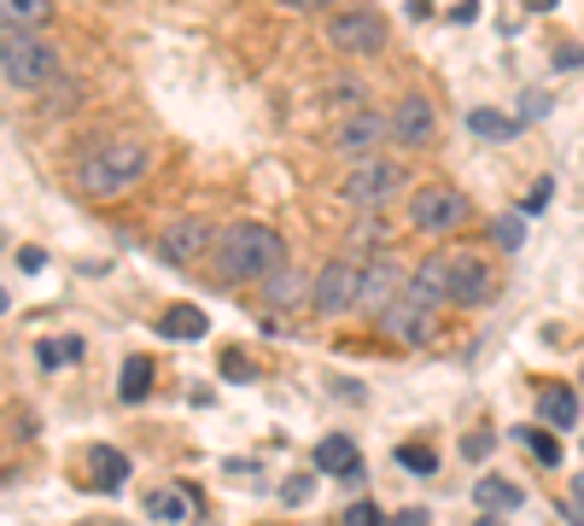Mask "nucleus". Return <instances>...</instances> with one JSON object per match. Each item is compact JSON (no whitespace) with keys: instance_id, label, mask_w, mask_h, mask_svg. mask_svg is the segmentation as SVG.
Returning a JSON list of instances; mask_svg holds the SVG:
<instances>
[{"instance_id":"obj_31","label":"nucleus","mask_w":584,"mask_h":526,"mask_svg":"<svg viewBox=\"0 0 584 526\" xmlns=\"http://www.w3.org/2000/svg\"><path fill=\"white\" fill-rule=\"evenodd\" d=\"M310 492H316V480L299 474V480H286V485H281V503H292V509H299V503H310Z\"/></svg>"},{"instance_id":"obj_4","label":"nucleus","mask_w":584,"mask_h":526,"mask_svg":"<svg viewBox=\"0 0 584 526\" xmlns=\"http://www.w3.org/2000/svg\"><path fill=\"white\" fill-rule=\"evenodd\" d=\"M398 193H404V165H392V158H368V165H357L340 188V199L357 206V211H380Z\"/></svg>"},{"instance_id":"obj_2","label":"nucleus","mask_w":584,"mask_h":526,"mask_svg":"<svg viewBox=\"0 0 584 526\" xmlns=\"http://www.w3.org/2000/svg\"><path fill=\"white\" fill-rule=\"evenodd\" d=\"M281 257H286L281 234L263 229V222H240V229L217 234V270H222L228 281H252V287H263L269 275L286 270Z\"/></svg>"},{"instance_id":"obj_37","label":"nucleus","mask_w":584,"mask_h":526,"mask_svg":"<svg viewBox=\"0 0 584 526\" xmlns=\"http://www.w3.org/2000/svg\"><path fill=\"white\" fill-rule=\"evenodd\" d=\"M486 444H491L486 433H468V439H462V451H468V456H486Z\"/></svg>"},{"instance_id":"obj_3","label":"nucleus","mask_w":584,"mask_h":526,"mask_svg":"<svg viewBox=\"0 0 584 526\" xmlns=\"http://www.w3.org/2000/svg\"><path fill=\"white\" fill-rule=\"evenodd\" d=\"M0 48H7V53H0V71H7L12 88H41V83H53V76H59L53 42H41V35H30V30H7V42H0Z\"/></svg>"},{"instance_id":"obj_30","label":"nucleus","mask_w":584,"mask_h":526,"mask_svg":"<svg viewBox=\"0 0 584 526\" xmlns=\"http://www.w3.org/2000/svg\"><path fill=\"white\" fill-rule=\"evenodd\" d=\"M345 526H392V520L374 509V503H351V509H345Z\"/></svg>"},{"instance_id":"obj_33","label":"nucleus","mask_w":584,"mask_h":526,"mask_svg":"<svg viewBox=\"0 0 584 526\" xmlns=\"http://www.w3.org/2000/svg\"><path fill=\"white\" fill-rule=\"evenodd\" d=\"M544 112H550L544 94H526V99H520V124H532V117H544Z\"/></svg>"},{"instance_id":"obj_32","label":"nucleus","mask_w":584,"mask_h":526,"mask_svg":"<svg viewBox=\"0 0 584 526\" xmlns=\"http://www.w3.org/2000/svg\"><path fill=\"white\" fill-rule=\"evenodd\" d=\"M222 375H228V380H258L252 362H246V351H222Z\"/></svg>"},{"instance_id":"obj_20","label":"nucleus","mask_w":584,"mask_h":526,"mask_svg":"<svg viewBox=\"0 0 584 526\" xmlns=\"http://www.w3.org/2000/svg\"><path fill=\"white\" fill-rule=\"evenodd\" d=\"M468 129H473L479 140H514V135H520V117L491 112V106H473V112H468Z\"/></svg>"},{"instance_id":"obj_34","label":"nucleus","mask_w":584,"mask_h":526,"mask_svg":"<svg viewBox=\"0 0 584 526\" xmlns=\"http://www.w3.org/2000/svg\"><path fill=\"white\" fill-rule=\"evenodd\" d=\"M555 65H561V71H578L584 53H578V48H555Z\"/></svg>"},{"instance_id":"obj_21","label":"nucleus","mask_w":584,"mask_h":526,"mask_svg":"<svg viewBox=\"0 0 584 526\" xmlns=\"http://www.w3.org/2000/svg\"><path fill=\"white\" fill-rule=\"evenodd\" d=\"M310 293H316V281H304V275H292V270H281V275L263 281V298H269V305H304Z\"/></svg>"},{"instance_id":"obj_9","label":"nucleus","mask_w":584,"mask_h":526,"mask_svg":"<svg viewBox=\"0 0 584 526\" xmlns=\"http://www.w3.org/2000/svg\"><path fill=\"white\" fill-rule=\"evenodd\" d=\"M404 287H409V275L398 270V257H392V252H368L363 257V298H357V311L386 316L392 305H398Z\"/></svg>"},{"instance_id":"obj_19","label":"nucleus","mask_w":584,"mask_h":526,"mask_svg":"<svg viewBox=\"0 0 584 526\" xmlns=\"http://www.w3.org/2000/svg\"><path fill=\"white\" fill-rule=\"evenodd\" d=\"M158 334L164 339H205V334H211V322H205L199 305H170L158 316Z\"/></svg>"},{"instance_id":"obj_29","label":"nucleus","mask_w":584,"mask_h":526,"mask_svg":"<svg viewBox=\"0 0 584 526\" xmlns=\"http://www.w3.org/2000/svg\"><path fill=\"white\" fill-rule=\"evenodd\" d=\"M550 193H555V181H550V176H538L532 188L520 193V211H526V217H532V211H544V206H550Z\"/></svg>"},{"instance_id":"obj_28","label":"nucleus","mask_w":584,"mask_h":526,"mask_svg":"<svg viewBox=\"0 0 584 526\" xmlns=\"http://www.w3.org/2000/svg\"><path fill=\"white\" fill-rule=\"evenodd\" d=\"M48 7H41V0H7V7H0V18H7V30H24L30 18H41Z\"/></svg>"},{"instance_id":"obj_36","label":"nucleus","mask_w":584,"mask_h":526,"mask_svg":"<svg viewBox=\"0 0 584 526\" xmlns=\"http://www.w3.org/2000/svg\"><path fill=\"white\" fill-rule=\"evenodd\" d=\"M41 263H48V257H41L35 246H30V252H18V270H30V275H35V270H41Z\"/></svg>"},{"instance_id":"obj_16","label":"nucleus","mask_w":584,"mask_h":526,"mask_svg":"<svg viewBox=\"0 0 584 526\" xmlns=\"http://www.w3.org/2000/svg\"><path fill=\"white\" fill-rule=\"evenodd\" d=\"M316 469H322V474H340V480H363V451H357L345 433H327V439L316 444Z\"/></svg>"},{"instance_id":"obj_1","label":"nucleus","mask_w":584,"mask_h":526,"mask_svg":"<svg viewBox=\"0 0 584 526\" xmlns=\"http://www.w3.org/2000/svg\"><path fill=\"white\" fill-rule=\"evenodd\" d=\"M146 170H153V147L146 140H100V147L82 152L76 188L88 199H112V193H129Z\"/></svg>"},{"instance_id":"obj_25","label":"nucleus","mask_w":584,"mask_h":526,"mask_svg":"<svg viewBox=\"0 0 584 526\" xmlns=\"http://www.w3.org/2000/svg\"><path fill=\"white\" fill-rule=\"evenodd\" d=\"M520 439H526V451H532L538 462H544V469H555V462H561V444H555V433H544V428H526Z\"/></svg>"},{"instance_id":"obj_27","label":"nucleus","mask_w":584,"mask_h":526,"mask_svg":"<svg viewBox=\"0 0 584 526\" xmlns=\"http://www.w3.org/2000/svg\"><path fill=\"white\" fill-rule=\"evenodd\" d=\"M491 234H497V246H503V252H520V246H526V229H520V217H497Z\"/></svg>"},{"instance_id":"obj_11","label":"nucleus","mask_w":584,"mask_h":526,"mask_svg":"<svg viewBox=\"0 0 584 526\" xmlns=\"http://www.w3.org/2000/svg\"><path fill=\"white\" fill-rule=\"evenodd\" d=\"M415 305H427V311H438V305H450V252H427L421 263L409 270V287H404Z\"/></svg>"},{"instance_id":"obj_8","label":"nucleus","mask_w":584,"mask_h":526,"mask_svg":"<svg viewBox=\"0 0 584 526\" xmlns=\"http://www.w3.org/2000/svg\"><path fill=\"white\" fill-rule=\"evenodd\" d=\"M497 298V275L479 252H450V305L462 311H486Z\"/></svg>"},{"instance_id":"obj_7","label":"nucleus","mask_w":584,"mask_h":526,"mask_svg":"<svg viewBox=\"0 0 584 526\" xmlns=\"http://www.w3.org/2000/svg\"><path fill=\"white\" fill-rule=\"evenodd\" d=\"M363 298V263L351 257H327L322 275H316V293H310V305H316V316H345L351 305Z\"/></svg>"},{"instance_id":"obj_22","label":"nucleus","mask_w":584,"mask_h":526,"mask_svg":"<svg viewBox=\"0 0 584 526\" xmlns=\"http://www.w3.org/2000/svg\"><path fill=\"white\" fill-rule=\"evenodd\" d=\"M146 392H153V362H146V357H129V362H123V387H117V398H123V403H146Z\"/></svg>"},{"instance_id":"obj_14","label":"nucleus","mask_w":584,"mask_h":526,"mask_svg":"<svg viewBox=\"0 0 584 526\" xmlns=\"http://www.w3.org/2000/svg\"><path fill=\"white\" fill-rule=\"evenodd\" d=\"M386 135H392V117L357 112V117H345V129H340V152H351V158H363V165H368V152L380 147Z\"/></svg>"},{"instance_id":"obj_17","label":"nucleus","mask_w":584,"mask_h":526,"mask_svg":"<svg viewBox=\"0 0 584 526\" xmlns=\"http://www.w3.org/2000/svg\"><path fill=\"white\" fill-rule=\"evenodd\" d=\"M538 421H544V428H578V392L567 380H555V387L538 392Z\"/></svg>"},{"instance_id":"obj_10","label":"nucleus","mask_w":584,"mask_h":526,"mask_svg":"<svg viewBox=\"0 0 584 526\" xmlns=\"http://www.w3.org/2000/svg\"><path fill=\"white\" fill-rule=\"evenodd\" d=\"M211 222L205 217H181V222H170V229H164V240H158V257L170 263V270H187V263H194L205 246H211Z\"/></svg>"},{"instance_id":"obj_5","label":"nucleus","mask_w":584,"mask_h":526,"mask_svg":"<svg viewBox=\"0 0 584 526\" xmlns=\"http://www.w3.org/2000/svg\"><path fill=\"white\" fill-rule=\"evenodd\" d=\"M409 222L421 234H450V229L468 222V199L456 188H445V181H427V188L409 193Z\"/></svg>"},{"instance_id":"obj_18","label":"nucleus","mask_w":584,"mask_h":526,"mask_svg":"<svg viewBox=\"0 0 584 526\" xmlns=\"http://www.w3.org/2000/svg\"><path fill=\"white\" fill-rule=\"evenodd\" d=\"M88 469H94V492H117V485L123 480H129V456H123V451H112V444H94V451H88Z\"/></svg>"},{"instance_id":"obj_35","label":"nucleus","mask_w":584,"mask_h":526,"mask_svg":"<svg viewBox=\"0 0 584 526\" xmlns=\"http://www.w3.org/2000/svg\"><path fill=\"white\" fill-rule=\"evenodd\" d=\"M392 526H427V509H398V515H392Z\"/></svg>"},{"instance_id":"obj_40","label":"nucleus","mask_w":584,"mask_h":526,"mask_svg":"<svg viewBox=\"0 0 584 526\" xmlns=\"http://www.w3.org/2000/svg\"><path fill=\"white\" fill-rule=\"evenodd\" d=\"M479 526H503V520H479Z\"/></svg>"},{"instance_id":"obj_6","label":"nucleus","mask_w":584,"mask_h":526,"mask_svg":"<svg viewBox=\"0 0 584 526\" xmlns=\"http://www.w3.org/2000/svg\"><path fill=\"white\" fill-rule=\"evenodd\" d=\"M327 42L340 53H357V59H374L386 48V18L374 7H351V12H333L327 18Z\"/></svg>"},{"instance_id":"obj_24","label":"nucleus","mask_w":584,"mask_h":526,"mask_svg":"<svg viewBox=\"0 0 584 526\" xmlns=\"http://www.w3.org/2000/svg\"><path fill=\"white\" fill-rule=\"evenodd\" d=\"M35 357H41V369H65V362L82 357V339H76V334H71V339H41Z\"/></svg>"},{"instance_id":"obj_38","label":"nucleus","mask_w":584,"mask_h":526,"mask_svg":"<svg viewBox=\"0 0 584 526\" xmlns=\"http://www.w3.org/2000/svg\"><path fill=\"white\" fill-rule=\"evenodd\" d=\"M573 503H578V509H584V474L573 480Z\"/></svg>"},{"instance_id":"obj_15","label":"nucleus","mask_w":584,"mask_h":526,"mask_svg":"<svg viewBox=\"0 0 584 526\" xmlns=\"http://www.w3.org/2000/svg\"><path fill=\"white\" fill-rule=\"evenodd\" d=\"M146 515L164 520V526H187V520H199V497H194V485H158V492L146 497Z\"/></svg>"},{"instance_id":"obj_23","label":"nucleus","mask_w":584,"mask_h":526,"mask_svg":"<svg viewBox=\"0 0 584 526\" xmlns=\"http://www.w3.org/2000/svg\"><path fill=\"white\" fill-rule=\"evenodd\" d=\"M473 497H479V509H520V485H509V480H479L473 485Z\"/></svg>"},{"instance_id":"obj_26","label":"nucleus","mask_w":584,"mask_h":526,"mask_svg":"<svg viewBox=\"0 0 584 526\" xmlns=\"http://www.w3.org/2000/svg\"><path fill=\"white\" fill-rule=\"evenodd\" d=\"M398 462L409 474H438V456L427 451V444H398Z\"/></svg>"},{"instance_id":"obj_39","label":"nucleus","mask_w":584,"mask_h":526,"mask_svg":"<svg viewBox=\"0 0 584 526\" xmlns=\"http://www.w3.org/2000/svg\"><path fill=\"white\" fill-rule=\"evenodd\" d=\"M76 526H123V520H76Z\"/></svg>"},{"instance_id":"obj_13","label":"nucleus","mask_w":584,"mask_h":526,"mask_svg":"<svg viewBox=\"0 0 584 526\" xmlns=\"http://www.w3.org/2000/svg\"><path fill=\"white\" fill-rule=\"evenodd\" d=\"M380 328H386L392 339H404V346H427V339H432V311L415 305L409 293H398V305L380 316Z\"/></svg>"},{"instance_id":"obj_12","label":"nucleus","mask_w":584,"mask_h":526,"mask_svg":"<svg viewBox=\"0 0 584 526\" xmlns=\"http://www.w3.org/2000/svg\"><path fill=\"white\" fill-rule=\"evenodd\" d=\"M432 129H438L432 99L427 94H404L398 112H392V135H398V147H432Z\"/></svg>"}]
</instances>
